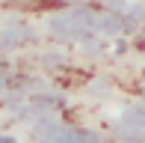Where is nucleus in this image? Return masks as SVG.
Returning a JSON list of instances; mask_svg holds the SVG:
<instances>
[{"mask_svg": "<svg viewBox=\"0 0 145 143\" xmlns=\"http://www.w3.org/2000/svg\"><path fill=\"white\" fill-rule=\"evenodd\" d=\"M9 6H15V9H24V12H39V9H48L50 0H6Z\"/></svg>", "mask_w": 145, "mask_h": 143, "instance_id": "f257e3e1", "label": "nucleus"}]
</instances>
